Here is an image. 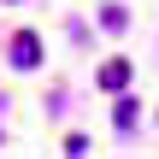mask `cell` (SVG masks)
<instances>
[{
    "label": "cell",
    "mask_w": 159,
    "mask_h": 159,
    "mask_svg": "<svg viewBox=\"0 0 159 159\" xmlns=\"http://www.w3.org/2000/svg\"><path fill=\"white\" fill-rule=\"evenodd\" d=\"M12 65H18V71H35V65H41V41H35L30 30L12 35Z\"/></svg>",
    "instance_id": "1"
},
{
    "label": "cell",
    "mask_w": 159,
    "mask_h": 159,
    "mask_svg": "<svg viewBox=\"0 0 159 159\" xmlns=\"http://www.w3.org/2000/svg\"><path fill=\"white\" fill-rule=\"evenodd\" d=\"M124 83H130V59H106V65H100V89H112V94H118Z\"/></svg>",
    "instance_id": "2"
},
{
    "label": "cell",
    "mask_w": 159,
    "mask_h": 159,
    "mask_svg": "<svg viewBox=\"0 0 159 159\" xmlns=\"http://www.w3.org/2000/svg\"><path fill=\"white\" fill-rule=\"evenodd\" d=\"M118 94H124V89H118ZM136 118H142V106L124 94V100H118V130H136Z\"/></svg>",
    "instance_id": "3"
},
{
    "label": "cell",
    "mask_w": 159,
    "mask_h": 159,
    "mask_svg": "<svg viewBox=\"0 0 159 159\" xmlns=\"http://www.w3.org/2000/svg\"><path fill=\"white\" fill-rule=\"evenodd\" d=\"M100 24H106V30H112V35H118V30H124V24H130V18H124V6H100Z\"/></svg>",
    "instance_id": "4"
}]
</instances>
